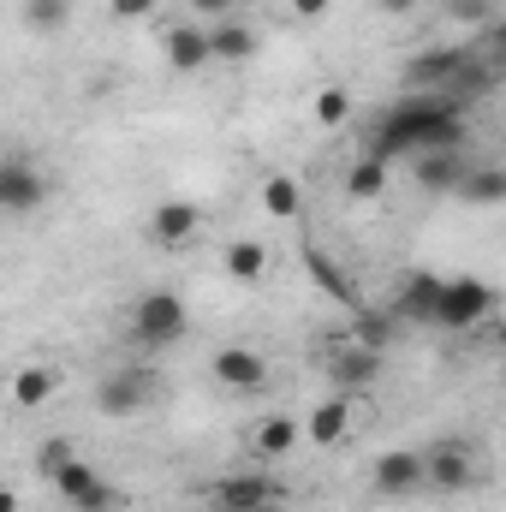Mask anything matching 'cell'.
Returning <instances> with one entry per match:
<instances>
[{
	"instance_id": "1",
	"label": "cell",
	"mask_w": 506,
	"mask_h": 512,
	"mask_svg": "<svg viewBox=\"0 0 506 512\" xmlns=\"http://www.w3.org/2000/svg\"><path fill=\"white\" fill-rule=\"evenodd\" d=\"M185 334H191V310H185L179 292L155 286V292H143V298L131 304V340H137L143 352H167V346H179Z\"/></svg>"
},
{
	"instance_id": "2",
	"label": "cell",
	"mask_w": 506,
	"mask_h": 512,
	"mask_svg": "<svg viewBox=\"0 0 506 512\" xmlns=\"http://www.w3.org/2000/svg\"><path fill=\"white\" fill-rule=\"evenodd\" d=\"M495 316V286L489 280H477V274H459V280H447V298H441V316H435V328H453V334H471L477 322H489Z\"/></svg>"
},
{
	"instance_id": "3",
	"label": "cell",
	"mask_w": 506,
	"mask_h": 512,
	"mask_svg": "<svg viewBox=\"0 0 506 512\" xmlns=\"http://www.w3.org/2000/svg\"><path fill=\"white\" fill-rule=\"evenodd\" d=\"M161 60H167V72H179V78L209 72V66H215L209 24H203V18H179V24H167V30H161Z\"/></svg>"
},
{
	"instance_id": "4",
	"label": "cell",
	"mask_w": 506,
	"mask_h": 512,
	"mask_svg": "<svg viewBox=\"0 0 506 512\" xmlns=\"http://www.w3.org/2000/svg\"><path fill=\"white\" fill-rule=\"evenodd\" d=\"M48 483H54V495H60L72 512H114V507H120L114 483H108L96 465H84V459H72V465H66V471H54Z\"/></svg>"
},
{
	"instance_id": "5",
	"label": "cell",
	"mask_w": 506,
	"mask_h": 512,
	"mask_svg": "<svg viewBox=\"0 0 506 512\" xmlns=\"http://www.w3.org/2000/svg\"><path fill=\"white\" fill-rule=\"evenodd\" d=\"M417 489H429V453H417V447H387L376 459V495L381 501H411Z\"/></svg>"
},
{
	"instance_id": "6",
	"label": "cell",
	"mask_w": 506,
	"mask_h": 512,
	"mask_svg": "<svg viewBox=\"0 0 506 512\" xmlns=\"http://www.w3.org/2000/svg\"><path fill=\"white\" fill-rule=\"evenodd\" d=\"M48 203V179L24 161V155H6L0 161V209L12 215V221H24V215H36Z\"/></svg>"
},
{
	"instance_id": "7",
	"label": "cell",
	"mask_w": 506,
	"mask_h": 512,
	"mask_svg": "<svg viewBox=\"0 0 506 512\" xmlns=\"http://www.w3.org/2000/svg\"><path fill=\"white\" fill-rule=\"evenodd\" d=\"M155 399V376L149 370H114V376H102V387H96V411L102 417H137L143 405Z\"/></svg>"
},
{
	"instance_id": "8",
	"label": "cell",
	"mask_w": 506,
	"mask_h": 512,
	"mask_svg": "<svg viewBox=\"0 0 506 512\" xmlns=\"http://www.w3.org/2000/svg\"><path fill=\"white\" fill-rule=\"evenodd\" d=\"M465 48H453V42H435V48H417L411 60H405V90H447L459 72H465Z\"/></svg>"
},
{
	"instance_id": "9",
	"label": "cell",
	"mask_w": 506,
	"mask_h": 512,
	"mask_svg": "<svg viewBox=\"0 0 506 512\" xmlns=\"http://www.w3.org/2000/svg\"><path fill=\"white\" fill-rule=\"evenodd\" d=\"M209 376L227 387V393H262L268 387V358L256 346H221L209 358Z\"/></svg>"
},
{
	"instance_id": "10",
	"label": "cell",
	"mask_w": 506,
	"mask_h": 512,
	"mask_svg": "<svg viewBox=\"0 0 506 512\" xmlns=\"http://www.w3.org/2000/svg\"><path fill=\"white\" fill-rule=\"evenodd\" d=\"M197 233H203V209H197V203L161 197V203L149 209V239H155L161 251H179V245H191Z\"/></svg>"
},
{
	"instance_id": "11",
	"label": "cell",
	"mask_w": 506,
	"mask_h": 512,
	"mask_svg": "<svg viewBox=\"0 0 506 512\" xmlns=\"http://www.w3.org/2000/svg\"><path fill=\"white\" fill-rule=\"evenodd\" d=\"M477 483V459L465 441H435L429 447V489L435 495H465Z\"/></svg>"
},
{
	"instance_id": "12",
	"label": "cell",
	"mask_w": 506,
	"mask_h": 512,
	"mask_svg": "<svg viewBox=\"0 0 506 512\" xmlns=\"http://www.w3.org/2000/svg\"><path fill=\"white\" fill-rule=\"evenodd\" d=\"M376 382H381V352L376 346L358 340V346H340V352L328 358V387H334V393H352V399H358L364 387H376Z\"/></svg>"
},
{
	"instance_id": "13",
	"label": "cell",
	"mask_w": 506,
	"mask_h": 512,
	"mask_svg": "<svg viewBox=\"0 0 506 512\" xmlns=\"http://www.w3.org/2000/svg\"><path fill=\"white\" fill-rule=\"evenodd\" d=\"M465 173H471V161H465V149H429V155H417L411 161V179L429 191V197H459V185H465Z\"/></svg>"
},
{
	"instance_id": "14",
	"label": "cell",
	"mask_w": 506,
	"mask_h": 512,
	"mask_svg": "<svg viewBox=\"0 0 506 512\" xmlns=\"http://www.w3.org/2000/svg\"><path fill=\"white\" fill-rule=\"evenodd\" d=\"M441 298H447V280L423 268V274H411V280L399 286L393 316H399V322H435V316H441Z\"/></svg>"
},
{
	"instance_id": "15",
	"label": "cell",
	"mask_w": 506,
	"mask_h": 512,
	"mask_svg": "<svg viewBox=\"0 0 506 512\" xmlns=\"http://www.w3.org/2000/svg\"><path fill=\"white\" fill-rule=\"evenodd\" d=\"M346 435H352V393L316 399V411L304 417V441H310V447H340Z\"/></svg>"
},
{
	"instance_id": "16",
	"label": "cell",
	"mask_w": 506,
	"mask_h": 512,
	"mask_svg": "<svg viewBox=\"0 0 506 512\" xmlns=\"http://www.w3.org/2000/svg\"><path fill=\"white\" fill-rule=\"evenodd\" d=\"M215 507H221V512H268V507H274V483H268V477H256V471L221 477V483H215Z\"/></svg>"
},
{
	"instance_id": "17",
	"label": "cell",
	"mask_w": 506,
	"mask_h": 512,
	"mask_svg": "<svg viewBox=\"0 0 506 512\" xmlns=\"http://www.w3.org/2000/svg\"><path fill=\"white\" fill-rule=\"evenodd\" d=\"M298 441H304V423L298 417H286V411H274V417H262L251 435L256 459H286V453H298Z\"/></svg>"
},
{
	"instance_id": "18",
	"label": "cell",
	"mask_w": 506,
	"mask_h": 512,
	"mask_svg": "<svg viewBox=\"0 0 506 512\" xmlns=\"http://www.w3.org/2000/svg\"><path fill=\"white\" fill-rule=\"evenodd\" d=\"M209 42H215V66H245L256 54V30L245 18H215L209 24Z\"/></svg>"
},
{
	"instance_id": "19",
	"label": "cell",
	"mask_w": 506,
	"mask_h": 512,
	"mask_svg": "<svg viewBox=\"0 0 506 512\" xmlns=\"http://www.w3.org/2000/svg\"><path fill=\"white\" fill-rule=\"evenodd\" d=\"M387 185H393V161H381V155H370V149L346 167V197H352V203H376Z\"/></svg>"
},
{
	"instance_id": "20",
	"label": "cell",
	"mask_w": 506,
	"mask_h": 512,
	"mask_svg": "<svg viewBox=\"0 0 506 512\" xmlns=\"http://www.w3.org/2000/svg\"><path fill=\"white\" fill-rule=\"evenodd\" d=\"M459 197H465L471 209H501L506 203V167H495V161H471Z\"/></svg>"
},
{
	"instance_id": "21",
	"label": "cell",
	"mask_w": 506,
	"mask_h": 512,
	"mask_svg": "<svg viewBox=\"0 0 506 512\" xmlns=\"http://www.w3.org/2000/svg\"><path fill=\"white\" fill-rule=\"evenodd\" d=\"M304 268H310V280L334 298V304H346V310H364V298H358V286H352V274L346 268H334L322 251H304Z\"/></svg>"
},
{
	"instance_id": "22",
	"label": "cell",
	"mask_w": 506,
	"mask_h": 512,
	"mask_svg": "<svg viewBox=\"0 0 506 512\" xmlns=\"http://www.w3.org/2000/svg\"><path fill=\"white\" fill-rule=\"evenodd\" d=\"M262 215H274V221H298V215H304V185H298L292 173L262 179Z\"/></svg>"
},
{
	"instance_id": "23",
	"label": "cell",
	"mask_w": 506,
	"mask_h": 512,
	"mask_svg": "<svg viewBox=\"0 0 506 512\" xmlns=\"http://www.w3.org/2000/svg\"><path fill=\"white\" fill-rule=\"evenodd\" d=\"M221 262H227V274H233L239 286H256V280L268 274V245H262V239H233V245L221 251Z\"/></svg>"
},
{
	"instance_id": "24",
	"label": "cell",
	"mask_w": 506,
	"mask_h": 512,
	"mask_svg": "<svg viewBox=\"0 0 506 512\" xmlns=\"http://www.w3.org/2000/svg\"><path fill=\"white\" fill-rule=\"evenodd\" d=\"M54 387H60V376H54L48 364H24V370L12 376V405H18V411H36V405H48Z\"/></svg>"
},
{
	"instance_id": "25",
	"label": "cell",
	"mask_w": 506,
	"mask_h": 512,
	"mask_svg": "<svg viewBox=\"0 0 506 512\" xmlns=\"http://www.w3.org/2000/svg\"><path fill=\"white\" fill-rule=\"evenodd\" d=\"M66 24H72V0H24V30L60 36Z\"/></svg>"
},
{
	"instance_id": "26",
	"label": "cell",
	"mask_w": 506,
	"mask_h": 512,
	"mask_svg": "<svg viewBox=\"0 0 506 512\" xmlns=\"http://www.w3.org/2000/svg\"><path fill=\"white\" fill-rule=\"evenodd\" d=\"M310 120H316L322 131L346 126V120H352V90H346V84H328V90H316V102H310Z\"/></svg>"
},
{
	"instance_id": "27",
	"label": "cell",
	"mask_w": 506,
	"mask_h": 512,
	"mask_svg": "<svg viewBox=\"0 0 506 512\" xmlns=\"http://www.w3.org/2000/svg\"><path fill=\"white\" fill-rule=\"evenodd\" d=\"M72 459H78V447H72L66 435H48V441L36 447V471H42V477H54V471H66Z\"/></svg>"
},
{
	"instance_id": "28",
	"label": "cell",
	"mask_w": 506,
	"mask_h": 512,
	"mask_svg": "<svg viewBox=\"0 0 506 512\" xmlns=\"http://www.w3.org/2000/svg\"><path fill=\"white\" fill-rule=\"evenodd\" d=\"M483 90H489V66H483V60H465V72L447 84V96H459V102H465V96H483Z\"/></svg>"
},
{
	"instance_id": "29",
	"label": "cell",
	"mask_w": 506,
	"mask_h": 512,
	"mask_svg": "<svg viewBox=\"0 0 506 512\" xmlns=\"http://www.w3.org/2000/svg\"><path fill=\"white\" fill-rule=\"evenodd\" d=\"M453 24H495V0H447Z\"/></svg>"
},
{
	"instance_id": "30",
	"label": "cell",
	"mask_w": 506,
	"mask_h": 512,
	"mask_svg": "<svg viewBox=\"0 0 506 512\" xmlns=\"http://www.w3.org/2000/svg\"><path fill=\"white\" fill-rule=\"evenodd\" d=\"M155 6H161V0H108V12H114L120 24H143V18H155Z\"/></svg>"
},
{
	"instance_id": "31",
	"label": "cell",
	"mask_w": 506,
	"mask_h": 512,
	"mask_svg": "<svg viewBox=\"0 0 506 512\" xmlns=\"http://www.w3.org/2000/svg\"><path fill=\"white\" fill-rule=\"evenodd\" d=\"M185 12L203 18V24H215V18H233V0H185Z\"/></svg>"
},
{
	"instance_id": "32",
	"label": "cell",
	"mask_w": 506,
	"mask_h": 512,
	"mask_svg": "<svg viewBox=\"0 0 506 512\" xmlns=\"http://www.w3.org/2000/svg\"><path fill=\"white\" fill-rule=\"evenodd\" d=\"M328 6H334V0H286V12H292V18H304V24L328 18Z\"/></svg>"
},
{
	"instance_id": "33",
	"label": "cell",
	"mask_w": 506,
	"mask_h": 512,
	"mask_svg": "<svg viewBox=\"0 0 506 512\" xmlns=\"http://www.w3.org/2000/svg\"><path fill=\"white\" fill-rule=\"evenodd\" d=\"M381 12H387V18H405V12H417V6H423V0H376Z\"/></svg>"
},
{
	"instance_id": "34",
	"label": "cell",
	"mask_w": 506,
	"mask_h": 512,
	"mask_svg": "<svg viewBox=\"0 0 506 512\" xmlns=\"http://www.w3.org/2000/svg\"><path fill=\"white\" fill-rule=\"evenodd\" d=\"M489 36H495V54H506V18L501 24H489Z\"/></svg>"
},
{
	"instance_id": "35",
	"label": "cell",
	"mask_w": 506,
	"mask_h": 512,
	"mask_svg": "<svg viewBox=\"0 0 506 512\" xmlns=\"http://www.w3.org/2000/svg\"><path fill=\"white\" fill-rule=\"evenodd\" d=\"M0 512H18V495H12V489H6V495H0Z\"/></svg>"
},
{
	"instance_id": "36",
	"label": "cell",
	"mask_w": 506,
	"mask_h": 512,
	"mask_svg": "<svg viewBox=\"0 0 506 512\" xmlns=\"http://www.w3.org/2000/svg\"><path fill=\"white\" fill-rule=\"evenodd\" d=\"M501 459H506V429H501Z\"/></svg>"
},
{
	"instance_id": "37",
	"label": "cell",
	"mask_w": 506,
	"mask_h": 512,
	"mask_svg": "<svg viewBox=\"0 0 506 512\" xmlns=\"http://www.w3.org/2000/svg\"><path fill=\"white\" fill-rule=\"evenodd\" d=\"M268 512H286V507H280V501H274V507H268Z\"/></svg>"
}]
</instances>
